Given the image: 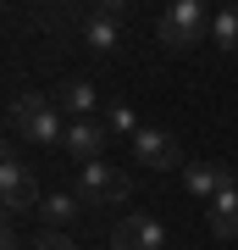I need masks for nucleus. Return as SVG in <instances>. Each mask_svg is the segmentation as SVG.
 Here are the masks:
<instances>
[{"instance_id": "f257e3e1", "label": "nucleus", "mask_w": 238, "mask_h": 250, "mask_svg": "<svg viewBox=\"0 0 238 250\" xmlns=\"http://www.w3.org/2000/svg\"><path fill=\"white\" fill-rule=\"evenodd\" d=\"M6 123H11V134H22V139H34V145L67 139L61 111H55V100H44V95H17V100H11V111H6Z\"/></svg>"}, {"instance_id": "f03ea898", "label": "nucleus", "mask_w": 238, "mask_h": 250, "mask_svg": "<svg viewBox=\"0 0 238 250\" xmlns=\"http://www.w3.org/2000/svg\"><path fill=\"white\" fill-rule=\"evenodd\" d=\"M211 11L200 6V0H177V6H166V17H161V45L166 50H194V45H205L211 39Z\"/></svg>"}, {"instance_id": "7ed1b4c3", "label": "nucleus", "mask_w": 238, "mask_h": 250, "mask_svg": "<svg viewBox=\"0 0 238 250\" xmlns=\"http://www.w3.org/2000/svg\"><path fill=\"white\" fill-rule=\"evenodd\" d=\"M128 195H133V178H122V167H111V161L78 167V200L83 206H116Z\"/></svg>"}, {"instance_id": "20e7f679", "label": "nucleus", "mask_w": 238, "mask_h": 250, "mask_svg": "<svg viewBox=\"0 0 238 250\" xmlns=\"http://www.w3.org/2000/svg\"><path fill=\"white\" fill-rule=\"evenodd\" d=\"M0 200H6L11 217H22V211H34V206H44V189H39V178H34V167H22L17 156L0 161Z\"/></svg>"}, {"instance_id": "39448f33", "label": "nucleus", "mask_w": 238, "mask_h": 250, "mask_svg": "<svg viewBox=\"0 0 238 250\" xmlns=\"http://www.w3.org/2000/svg\"><path fill=\"white\" fill-rule=\"evenodd\" d=\"M122 22H128V6H122V0H100V6L83 17V45L94 50V56H111L116 45H122Z\"/></svg>"}, {"instance_id": "423d86ee", "label": "nucleus", "mask_w": 238, "mask_h": 250, "mask_svg": "<svg viewBox=\"0 0 238 250\" xmlns=\"http://www.w3.org/2000/svg\"><path fill=\"white\" fill-rule=\"evenodd\" d=\"M133 156H139V167H150V172H177L183 167V150H177V139L166 134V128H139V134H133Z\"/></svg>"}, {"instance_id": "0eeeda50", "label": "nucleus", "mask_w": 238, "mask_h": 250, "mask_svg": "<svg viewBox=\"0 0 238 250\" xmlns=\"http://www.w3.org/2000/svg\"><path fill=\"white\" fill-rule=\"evenodd\" d=\"M111 250H166V228L155 217H122L111 228Z\"/></svg>"}, {"instance_id": "6e6552de", "label": "nucleus", "mask_w": 238, "mask_h": 250, "mask_svg": "<svg viewBox=\"0 0 238 250\" xmlns=\"http://www.w3.org/2000/svg\"><path fill=\"white\" fill-rule=\"evenodd\" d=\"M183 184H188V195H200V200H221L233 184V167H221V161H194V167H183Z\"/></svg>"}, {"instance_id": "1a4fd4ad", "label": "nucleus", "mask_w": 238, "mask_h": 250, "mask_svg": "<svg viewBox=\"0 0 238 250\" xmlns=\"http://www.w3.org/2000/svg\"><path fill=\"white\" fill-rule=\"evenodd\" d=\"M106 139H111L106 128H100L94 117H83V123H67V139L61 145L78 156V167H89V161H106Z\"/></svg>"}, {"instance_id": "9d476101", "label": "nucleus", "mask_w": 238, "mask_h": 250, "mask_svg": "<svg viewBox=\"0 0 238 250\" xmlns=\"http://www.w3.org/2000/svg\"><path fill=\"white\" fill-rule=\"evenodd\" d=\"M55 106H61L72 123H83V117L94 111V83H89V78H67L61 95H55Z\"/></svg>"}, {"instance_id": "9b49d317", "label": "nucleus", "mask_w": 238, "mask_h": 250, "mask_svg": "<svg viewBox=\"0 0 238 250\" xmlns=\"http://www.w3.org/2000/svg\"><path fill=\"white\" fill-rule=\"evenodd\" d=\"M211 239H238V189L211 200Z\"/></svg>"}, {"instance_id": "f8f14e48", "label": "nucleus", "mask_w": 238, "mask_h": 250, "mask_svg": "<svg viewBox=\"0 0 238 250\" xmlns=\"http://www.w3.org/2000/svg\"><path fill=\"white\" fill-rule=\"evenodd\" d=\"M211 45L227 50V56H238V6H221V11H216V22H211Z\"/></svg>"}, {"instance_id": "ddd939ff", "label": "nucleus", "mask_w": 238, "mask_h": 250, "mask_svg": "<svg viewBox=\"0 0 238 250\" xmlns=\"http://www.w3.org/2000/svg\"><path fill=\"white\" fill-rule=\"evenodd\" d=\"M39 217H44V223H50L55 233H67V223H72V217H78V195H44Z\"/></svg>"}, {"instance_id": "4468645a", "label": "nucleus", "mask_w": 238, "mask_h": 250, "mask_svg": "<svg viewBox=\"0 0 238 250\" xmlns=\"http://www.w3.org/2000/svg\"><path fill=\"white\" fill-rule=\"evenodd\" d=\"M106 128H111V134H128V139H133V134H139L144 123H139V117H133V106H111V117H106Z\"/></svg>"}, {"instance_id": "2eb2a0df", "label": "nucleus", "mask_w": 238, "mask_h": 250, "mask_svg": "<svg viewBox=\"0 0 238 250\" xmlns=\"http://www.w3.org/2000/svg\"><path fill=\"white\" fill-rule=\"evenodd\" d=\"M34 250H78V245H72L67 233H55V228H44L39 239H34Z\"/></svg>"}]
</instances>
